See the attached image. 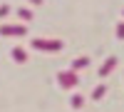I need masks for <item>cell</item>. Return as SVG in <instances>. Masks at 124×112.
Here are the masks:
<instances>
[{
  "instance_id": "cell-1",
  "label": "cell",
  "mask_w": 124,
  "mask_h": 112,
  "mask_svg": "<svg viewBox=\"0 0 124 112\" xmlns=\"http://www.w3.org/2000/svg\"><path fill=\"white\" fill-rule=\"evenodd\" d=\"M60 80H62V87H72V85H77V75L72 72V70H70V72H62Z\"/></svg>"
},
{
  "instance_id": "cell-8",
  "label": "cell",
  "mask_w": 124,
  "mask_h": 112,
  "mask_svg": "<svg viewBox=\"0 0 124 112\" xmlns=\"http://www.w3.org/2000/svg\"><path fill=\"white\" fill-rule=\"evenodd\" d=\"M82 100H85V97H79V95H77V97H72V105L79 107V105H82Z\"/></svg>"
},
{
  "instance_id": "cell-4",
  "label": "cell",
  "mask_w": 124,
  "mask_h": 112,
  "mask_svg": "<svg viewBox=\"0 0 124 112\" xmlns=\"http://www.w3.org/2000/svg\"><path fill=\"white\" fill-rule=\"evenodd\" d=\"M37 47H45V50H50V47H52V50H57L60 47V43H35Z\"/></svg>"
},
{
  "instance_id": "cell-3",
  "label": "cell",
  "mask_w": 124,
  "mask_h": 112,
  "mask_svg": "<svg viewBox=\"0 0 124 112\" xmlns=\"http://www.w3.org/2000/svg\"><path fill=\"white\" fill-rule=\"evenodd\" d=\"M3 33H5V35H10V33H15V35H23L25 30H23V27H3Z\"/></svg>"
},
{
  "instance_id": "cell-5",
  "label": "cell",
  "mask_w": 124,
  "mask_h": 112,
  "mask_svg": "<svg viewBox=\"0 0 124 112\" xmlns=\"http://www.w3.org/2000/svg\"><path fill=\"white\" fill-rule=\"evenodd\" d=\"M104 90H107V87H104V85H99V87H97V90H94V92H92V97H94V100H99V97H102V95H104Z\"/></svg>"
},
{
  "instance_id": "cell-2",
  "label": "cell",
  "mask_w": 124,
  "mask_h": 112,
  "mask_svg": "<svg viewBox=\"0 0 124 112\" xmlns=\"http://www.w3.org/2000/svg\"><path fill=\"white\" fill-rule=\"evenodd\" d=\"M114 67H117V60H114V57H109L107 62L102 65V70H99V75H102V77H107V75H109V72H112V70H114Z\"/></svg>"
},
{
  "instance_id": "cell-6",
  "label": "cell",
  "mask_w": 124,
  "mask_h": 112,
  "mask_svg": "<svg viewBox=\"0 0 124 112\" xmlns=\"http://www.w3.org/2000/svg\"><path fill=\"white\" fill-rule=\"evenodd\" d=\"M117 37H119V40H124V23H119V25H117Z\"/></svg>"
},
{
  "instance_id": "cell-7",
  "label": "cell",
  "mask_w": 124,
  "mask_h": 112,
  "mask_svg": "<svg viewBox=\"0 0 124 112\" xmlns=\"http://www.w3.org/2000/svg\"><path fill=\"white\" fill-rule=\"evenodd\" d=\"M85 65H87V57H79L77 62H75V67H85Z\"/></svg>"
}]
</instances>
